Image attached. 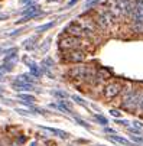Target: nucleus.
Here are the masks:
<instances>
[{"instance_id":"22","label":"nucleus","mask_w":143,"mask_h":146,"mask_svg":"<svg viewBox=\"0 0 143 146\" xmlns=\"http://www.w3.org/2000/svg\"><path fill=\"white\" fill-rule=\"evenodd\" d=\"M16 113L22 114V116H28V117H29V116H32L29 110H23V109H16Z\"/></svg>"},{"instance_id":"30","label":"nucleus","mask_w":143,"mask_h":146,"mask_svg":"<svg viewBox=\"0 0 143 146\" xmlns=\"http://www.w3.org/2000/svg\"><path fill=\"white\" fill-rule=\"evenodd\" d=\"M3 78V72H0V80H2Z\"/></svg>"},{"instance_id":"26","label":"nucleus","mask_w":143,"mask_h":146,"mask_svg":"<svg viewBox=\"0 0 143 146\" xmlns=\"http://www.w3.org/2000/svg\"><path fill=\"white\" fill-rule=\"evenodd\" d=\"M132 142H134V143H143V139L139 137V136H132Z\"/></svg>"},{"instance_id":"7","label":"nucleus","mask_w":143,"mask_h":146,"mask_svg":"<svg viewBox=\"0 0 143 146\" xmlns=\"http://www.w3.org/2000/svg\"><path fill=\"white\" fill-rule=\"evenodd\" d=\"M104 7L114 16V19H120L123 17V10H121V6H120V2L119 0H106L104 2Z\"/></svg>"},{"instance_id":"3","label":"nucleus","mask_w":143,"mask_h":146,"mask_svg":"<svg viewBox=\"0 0 143 146\" xmlns=\"http://www.w3.org/2000/svg\"><path fill=\"white\" fill-rule=\"evenodd\" d=\"M84 45L83 38H77V36H62L58 40V48L62 51H72V49H81V46Z\"/></svg>"},{"instance_id":"17","label":"nucleus","mask_w":143,"mask_h":146,"mask_svg":"<svg viewBox=\"0 0 143 146\" xmlns=\"http://www.w3.org/2000/svg\"><path fill=\"white\" fill-rule=\"evenodd\" d=\"M72 100H74L77 104H79V106L87 107V103H85V100H84V98H81L79 96H72Z\"/></svg>"},{"instance_id":"20","label":"nucleus","mask_w":143,"mask_h":146,"mask_svg":"<svg viewBox=\"0 0 143 146\" xmlns=\"http://www.w3.org/2000/svg\"><path fill=\"white\" fill-rule=\"evenodd\" d=\"M52 94H54L55 97H59V98H65V97H68V94H67V93H64V91H59V90L52 91Z\"/></svg>"},{"instance_id":"14","label":"nucleus","mask_w":143,"mask_h":146,"mask_svg":"<svg viewBox=\"0 0 143 146\" xmlns=\"http://www.w3.org/2000/svg\"><path fill=\"white\" fill-rule=\"evenodd\" d=\"M55 26V22H49V23H45V25H40V26H38L35 31L38 32V33H42V32H46V31H49L51 28H54Z\"/></svg>"},{"instance_id":"21","label":"nucleus","mask_w":143,"mask_h":146,"mask_svg":"<svg viewBox=\"0 0 143 146\" xmlns=\"http://www.w3.org/2000/svg\"><path fill=\"white\" fill-rule=\"evenodd\" d=\"M116 123H117V124H121V126H126V127H129V126H130V121H129V120H121V119H117V120H116Z\"/></svg>"},{"instance_id":"24","label":"nucleus","mask_w":143,"mask_h":146,"mask_svg":"<svg viewBox=\"0 0 143 146\" xmlns=\"http://www.w3.org/2000/svg\"><path fill=\"white\" fill-rule=\"evenodd\" d=\"M110 114H111L113 117H117V119H120V117H121V111L114 110V109H111V110H110Z\"/></svg>"},{"instance_id":"29","label":"nucleus","mask_w":143,"mask_h":146,"mask_svg":"<svg viewBox=\"0 0 143 146\" xmlns=\"http://www.w3.org/2000/svg\"><path fill=\"white\" fill-rule=\"evenodd\" d=\"M5 19H7V15H0V20H5Z\"/></svg>"},{"instance_id":"9","label":"nucleus","mask_w":143,"mask_h":146,"mask_svg":"<svg viewBox=\"0 0 143 146\" xmlns=\"http://www.w3.org/2000/svg\"><path fill=\"white\" fill-rule=\"evenodd\" d=\"M40 129H44V130H46V132H49V133H52V135H56V136H58V137H61V139H67V137L70 136L67 132L61 130V129H54V127H44V126H40Z\"/></svg>"},{"instance_id":"2","label":"nucleus","mask_w":143,"mask_h":146,"mask_svg":"<svg viewBox=\"0 0 143 146\" xmlns=\"http://www.w3.org/2000/svg\"><path fill=\"white\" fill-rule=\"evenodd\" d=\"M132 25L136 33H143V0H134V12L132 16Z\"/></svg>"},{"instance_id":"32","label":"nucleus","mask_w":143,"mask_h":146,"mask_svg":"<svg viewBox=\"0 0 143 146\" xmlns=\"http://www.w3.org/2000/svg\"><path fill=\"white\" fill-rule=\"evenodd\" d=\"M0 52H2V49H0Z\"/></svg>"},{"instance_id":"18","label":"nucleus","mask_w":143,"mask_h":146,"mask_svg":"<svg viewBox=\"0 0 143 146\" xmlns=\"http://www.w3.org/2000/svg\"><path fill=\"white\" fill-rule=\"evenodd\" d=\"M75 121H77V123L79 124V126H83V127H85V129H88V130L91 129V126H90V124H88V123H87L85 120H83V119H79V117H75Z\"/></svg>"},{"instance_id":"5","label":"nucleus","mask_w":143,"mask_h":146,"mask_svg":"<svg viewBox=\"0 0 143 146\" xmlns=\"http://www.w3.org/2000/svg\"><path fill=\"white\" fill-rule=\"evenodd\" d=\"M121 91H123V86L117 81H111L104 87V97L109 100H113L114 97H117Z\"/></svg>"},{"instance_id":"1","label":"nucleus","mask_w":143,"mask_h":146,"mask_svg":"<svg viewBox=\"0 0 143 146\" xmlns=\"http://www.w3.org/2000/svg\"><path fill=\"white\" fill-rule=\"evenodd\" d=\"M143 90H134V88H127L123 90V101H121V107L123 110L127 111H136L139 107V101H140V96H142Z\"/></svg>"},{"instance_id":"6","label":"nucleus","mask_w":143,"mask_h":146,"mask_svg":"<svg viewBox=\"0 0 143 146\" xmlns=\"http://www.w3.org/2000/svg\"><path fill=\"white\" fill-rule=\"evenodd\" d=\"M64 59L67 62H72V64H78L85 59V52L81 49H72V51H64Z\"/></svg>"},{"instance_id":"10","label":"nucleus","mask_w":143,"mask_h":146,"mask_svg":"<svg viewBox=\"0 0 143 146\" xmlns=\"http://www.w3.org/2000/svg\"><path fill=\"white\" fill-rule=\"evenodd\" d=\"M12 86L20 93V91H26V90H32L33 88V84H26V82H20V81H13Z\"/></svg>"},{"instance_id":"4","label":"nucleus","mask_w":143,"mask_h":146,"mask_svg":"<svg viewBox=\"0 0 143 146\" xmlns=\"http://www.w3.org/2000/svg\"><path fill=\"white\" fill-rule=\"evenodd\" d=\"M116 22V19H114V16L104 7V9H101L98 13H97V17H95V23H97V26L100 28V29H103V31H106V29H109V28H111L113 26V23Z\"/></svg>"},{"instance_id":"8","label":"nucleus","mask_w":143,"mask_h":146,"mask_svg":"<svg viewBox=\"0 0 143 146\" xmlns=\"http://www.w3.org/2000/svg\"><path fill=\"white\" fill-rule=\"evenodd\" d=\"M64 32L70 36H77V38H83V36H87L85 31L83 29V26H81L78 22H72L70 23L68 26H65Z\"/></svg>"},{"instance_id":"33","label":"nucleus","mask_w":143,"mask_h":146,"mask_svg":"<svg viewBox=\"0 0 143 146\" xmlns=\"http://www.w3.org/2000/svg\"><path fill=\"white\" fill-rule=\"evenodd\" d=\"M0 111H2V109H0Z\"/></svg>"},{"instance_id":"31","label":"nucleus","mask_w":143,"mask_h":146,"mask_svg":"<svg viewBox=\"0 0 143 146\" xmlns=\"http://www.w3.org/2000/svg\"><path fill=\"white\" fill-rule=\"evenodd\" d=\"M3 96V91H0V97H2Z\"/></svg>"},{"instance_id":"27","label":"nucleus","mask_w":143,"mask_h":146,"mask_svg":"<svg viewBox=\"0 0 143 146\" xmlns=\"http://www.w3.org/2000/svg\"><path fill=\"white\" fill-rule=\"evenodd\" d=\"M104 132H106V133H111V135H116V130H113V129H110V127H107V126L104 127Z\"/></svg>"},{"instance_id":"19","label":"nucleus","mask_w":143,"mask_h":146,"mask_svg":"<svg viewBox=\"0 0 143 146\" xmlns=\"http://www.w3.org/2000/svg\"><path fill=\"white\" fill-rule=\"evenodd\" d=\"M132 126H133L134 129H137V130L143 132V123H142V121H139V120H134V121L132 123Z\"/></svg>"},{"instance_id":"13","label":"nucleus","mask_w":143,"mask_h":146,"mask_svg":"<svg viewBox=\"0 0 143 146\" xmlns=\"http://www.w3.org/2000/svg\"><path fill=\"white\" fill-rule=\"evenodd\" d=\"M17 98L22 100V101H26V103H33V101H36L33 96L26 94V93H19V94H17Z\"/></svg>"},{"instance_id":"23","label":"nucleus","mask_w":143,"mask_h":146,"mask_svg":"<svg viewBox=\"0 0 143 146\" xmlns=\"http://www.w3.org/2000/svg\"><path fill=\"white\" fill-rule=\"evenodd\" d=\"M137 111H140V114H143V91H142V96H140V101H139Z\"/></svg>"},{"instance_id":"16","label":"nucleus","mask_w":143,"mask_h":146,"mask_svg":"<svg viewBox=\"0 0 143 146\" xmlns=\"http://www.w3.org/2000/svg\"><path fill=\"white\" fill-rule=\"evenodd\" d=\"M94 119H95V120H97V121H98L100 124H103L104 127H106L107 124H109V120H107V119H106L104 116H101V114H95V116H94Z\"/></svg>"},{"instance_id":"25","label":"nucleus","mask_w":143,"mask_h":146,"mask_svg":"<svg viewBox=\"0 0 143 146\" xmlns=\"http://www.w3.org/2000/svg\"><path fill=\"white\" fill-rule=\"evenodd\" d=\"M127 130H129L130 133H134V135H140V133H142L140 130H137V129H134L133 126H129V127H127Z\"/></svg>"},{"instance_id":"28","label":"nucleus","mask_w":143,"mask_h":146,"mask_svg":"<svg viewBox=\"0 0 143 146\" xmlns=\"http://www.w3.org/2000/svg\"><path fill=\"white\" fill-rule=\"evenodd\" d=\"M78 2V0H70V2H68V7H71V6H74L75 3Z\"/></svg>"},{"instance_id":"15","label":"nucleus","mask_w":143,"mask_h":146,"mask_svg":"<svg viewBox=\"0 0 143 146\" xmlns=\"http://www.w3.org/2000/svg\"><path fill=\"white\" fill-rule=\"evenodd\" d=\"M15 81H20V82H26V84H33L35 82V80H32L29 75H26V74H23V75H17L16 78H15Z\"/></svg>"},{"instance_id":"12","label":"nucleus","mask_w":143,"mask_h":146,"mask_svg":"<svg viewBox=\"0 0 143 146\" xmlns=\"http://www.w3.org/2000/svg\"><path fill=\"white\" fill-rule=\"evenodd\" d=\"M109 139H110V140H113V142H117V143H120V145H124V146H132V145H133V142L127 140L126 137H121V136H117V135L109 136Z\"/></svg>"},{"instance_id":"11","label":"nucleus","mask_w":143,"mask_h":146,"mask_svg":"<svg viewBox=\"0 0 143 146\" xmlns=\"http://www.w3.org/2000/svg\"><path fill=\"white\" fill-rule=\"evenodd\" d=\"M25 62L28 64V67L30 68V74L32 75H35L36 78H39L40 77V71H39V67L35 64L33 61H30V59H28V58H25Z\"/></svg>"}]
</instances>
